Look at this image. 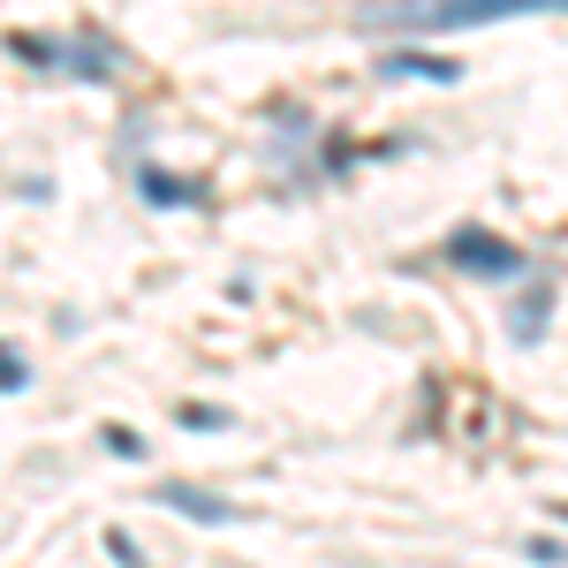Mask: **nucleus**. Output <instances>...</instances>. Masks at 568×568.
I'll list each match as a JSON object with an SVG mask.
<instances>
[{"label":"nucleus","instance_id":"nucleus-1","mask_svg":"<svg viewBox=\"0 0 568 568\" xmlns=\"http://www.w3.org/2000/svg\"><path fill=\"white\" fill-rule=\"evenodd\" d=\"M516 16H568V0H364V31H478Z\"/></svg>","mask_w":568,"mask_h":568},{"label":"nucleus","instance_id":"nucleus-2","mask_svg":"<svg viewBox=\"0 0 568 568\" xmlns=\"http://www.w3.org/2000/svg\"><path fill=\"white\" fill-rule=\"evenodd\" d=\"M447 265H470V273H524V251L516 243H493V235H478V227H463V235H447Z\"/></svg>","mask_w":568,"mask_h":568},{"label":"nucleus","instance_id":"nucleus-3","mask_svg":"<svg viewBox=\"0 0 568 568\" xmlns=\"http://www.w3.org/2000/svg\"><path fill=\"white\" fill-rule=\"evenodd\" d=\"M168 508L190 516V524H235V508H227L220 493H197V485H168Z\"/></svg>","mask_w":568,"mask_h":568},{"label":"nucleus","instance_id":"nucleus-4","mask_svg":"<svg viewBox=\"0 0 568 568\" xmlns=\"http://www.w3.org/2000/svg\"><path fill=\"white\" fill-rule=\"evenodd\" d=\"M379 77H425V84H455L463 69H455V61H433V53H379Z\"/></svg>","mask_w":568,"mask_h":568},{"label":"nucleus","instance_id":"nucleus-5","mask_svg":"<svg viewBox=\"0 0 568 568\" xmlns=\"http://www.w3.org/2000/svg\"><path fill=\"white\" fill-rule=\"evenodd\" d=\"M77 77H91V84H106V77H114V53H106V39H99V31H91L84 53H77Z\"/></svg>","mask_w":568,"mask_h":568},{"label":"nucleus","instance_id":"nucleus-6","mask_svg":"<svg viewBox=\"0 0 568 568\" xmlns=\"http://www.w3.org/2000/svg\"><path fill=\"white\" fill-rule=\"evenodd\" d=\"M144 197H152V205H182V197H197V190H190V182H168V175H152V168H144Z\"/></svg>","mask_w":568,"mask_h":568},{"label":"nucleus","instance_id":"nucleus-7","mask_svg":"<svg viewBox=\"0 0 568 568\" xmlns=\"http://www.w3.org/2000/svg\"><path fill=\"white\" fill-rule=\"evenodd\" d=\"M538 318H546V288H530V296H524V311H516V334H524V342L538 334Z\"/></svg>","mask_w":568,"mask_h":568},{"label":"nucleus","instance_id":"nucleus-8","mask_svg":"<svg viewBox=\"0 0 568 568\" xmlns=\"http://www.w3.org/2000/svg\"><path fill=\"white\" fill-rule=\"evenodd\" d=\"M0 387H23V364L16 356H0Z\"/></svg>","mask_w":568,"mask_h":568},{"label":"nucleus","instance_id":"nucleus-9","mask_svg":"<svg viewBox=\"0 0 568 568\" xmlns=\"http://www.w3.org/2000/svg\"><path fill=\"white\" fill-rule=\"evenodd\" d=\"M554 516H561V524H568V500H561V508H554Z\"/></svg>","mask_w":568,"mask_h":568}]
</instances>
